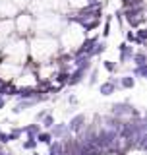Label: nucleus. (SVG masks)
<instances>
[{"instance_id": "7", "label": "nucleus", "mask_w": 147, "mask_h": 155, "mask_svg": "<svg viewBox=\"0 0 147 155\" xmlns=\"http://www.w3.org/2000/svg\"><path fill=\"white\" fill-rule=\"evenodd\" d=\"M116 81H118V89H134L136 87V78L132 74H124L120 80H116Z\"/></svg>"}, {"instance_id": "6", "label": "nucleus", "mask_w": 147, "mask_h": 155, "mask_svg": "<svg viewBox=\"0 0 147 155\" xmlns=\"http://www.w3.org/2000/svg\"><path fill=\"white\" fill-rule=\"evenodd\" d=\"M51 136H52V140H64L66 136H70V132H68V126L64 122H60V124H54L51 130Z\"/></svg>"}, {"instance_id": "25", "label": "nucleus", "mask_w": 147, "mask_h": 155, "mask_svg": "<svg viewBox=\"0 0 147 155\" xmlns=\"http://www.w3.org/2000/svg\"><path fill=\"white\" fill-rule=\"evenodd\" d=\"M31 155H41V153H39V151H35V149H33V153Z\"/></svg>"}, {"instance_id": "23", "label": "nucleus", "mask_w": 147, "mask_h": 155, "mask_svg": "<svg viewBox=\"0 0 147 155\" xmlns=\"http://www.w3.org/2000/svg\"><path fill=\"white\" fill-rule=\"evenodd\" d=\"M8 105V97H4V95H0V110L4 109V107Z\"/></svg>"}, {"instance_id": "22", "label": "nucleus", "mask_w": 147, "mask_h": 155, "mask_svg": "<svg viewBox=\"0 0 147 155\" xmlns=\"http://www.w3.org/2000/svg\"><path fill=\"white\" fill-rule=\"evenodd\" d=\"M48 113V110H39V113L35 114V122H41V120H43V116H45Z\"/></svg>"}, {"instance_id": "10", "label": "nucleus", "mask_w": 147, "mask_h": 155, "mask_svg": "<svg viewBox=\"0 0 147 155\" xmlns=\"http://www.w3.org/2000/svg\"><path fill=\"white\" fill-rule=\"evenodd\" d=\"M132 62L136 66H141V64H147V56L143 51H134V56H132Z\"/></svg>"}, {"instance_id": "18", "label": "nucleus", "mask_w": 147, "mask_h": 155, "mask_svg": "<svg viewBox=\"0 0 147 155\" xmlns=\"http://www.w3.org/2000/svg\"><path fill=\"white\" fill-rule=\"evenodd\" d=\"M97 81H99V70L93 68V72H91V76H89V85H97Z\"/></svg>"}, {"instance_id": "21", "label": "nucleus", "mask_w": 147, "mask_h": 155, "mask_svg": "<svg viewBox=\"0 0 147 155\" xmlns=\"http://www.w3.org/2000/svg\"><path fill=\"white\" fill-rule=\"evenodd\" d=\"M0 143H10L8 142V132H4V130H0Z\"/></svg>"}, {"instance_id": "24", "label": "nucleus", "mask_w": 147, "mask_h": 155, "mask_svg": "<svg viewBox=\"0 0 147 155\" xmlns=\"http://www.w3.org/2000/svg\"><path fill=\"white\" fill-rule=\"evenodd\" d=\"M68 103H70V105H76V103H77L76 95H68Z\"/></svg>"}, {"instance_id": "13", "label": "nucleus", "mask_w": 147, "mask_h": 155, "mask_svg": "<svg viewBox=\"0 0 147 155\" xmlns=\"http://www.w3.org/2000/svg\"><path fill=\"white\" fill-rule=\"evenodd\" d=\"M37 140L35 138H33V136H27V138H25V142H23L21 143V147L23 149H27V151H33V149H37Z\"/></svg>"}, {"instance_id": "19", "label": "nucleus", "mask_w": 147, "mask_h": 155, "mask_svg": "<svg viewBox=\"0 0 147 155\" xmlns=\"http://www.w3.org/2000/svg\"><path fill=\"white\" fill-rule=\"evenodd\" d=\"M110 16L109 18H106V23H105V29H103V39H106V37H109L110 35Z\"/></svg>"}, {"instance_id": "4", "label": "nucleus", "mask_w": 147, "mask_h": 155, "mask_svg": "<svg viewBox=\"0 0 147 155\" xmlns=\"http://www.w3.org/2000/svg\"><path fill=\"white\" fill-rule=\"evenodd\" d=\"M118 52H120V62L122 64H128L132 60V56H134V47H130V43H120L118 47Z\"/></svg>"}, {"instance_id": "9", "label": "nucleus", "mask_w": 147, "mask_h": 155, "mask_svg": "<svg viewBox=\"0 0 147 155\" xmlns=\"http://www.w3.org/2000/svg\"><path fill=\"white\" fill-rule=\"evenodd\" d=\"M35 140H37V143H45V145H48L52 142V136H51V132L48 130H41L37 136H35Z\"/></svg>"}, {"instance_id": "20", "label": "nucleus", "mask_w": 147, "mask_h": 155, "mask_svg": "<svg viewBox=\"0 0 147 155\" xmlns=\"http://www.w3.org/2000/svg\"><path fill=\"white\" fill-rule=\"evenodd\" d=\"M126 43H136V33L132 31V29L126 31Z\"/></svg>"}, {"instance_id": "14", "label": "nucleus", "mask_w": 147, "mask_h": 155, "mask_svg": "<svg viewBox=\"0 0 147 155\" xmlns=\"http://www.w3.org/2000/svg\"><path fill=\"white\" fill-rule=\"evenodd\" d=\"M136 43H138V45H143V43H145V37H147V31H145V27H138V29H136Z\"/></svg>"}, {"instance_id": "17", "label": "nucleus", "mask_w": 147, "mask_h": 155, "mask_svg": "<svg viewBox=\"0 0 147 155\" xmlns=\"http://www.w3.org/2000/svg\"><path fill=\"white\" fill-rule=\"evenodd\" d=\"M23 134V130L21 128H12L8 132V142H14V140H19V136Z\"/></svg>"}, {"instance_id": "12", "label": "nucleus", "mask_w": 147, "mask_h": 155, "mask_svg": "<svg viewBox=\"0 0 147 155\" xmlns=\"http://www.w3.org/2000/svg\"><path fill=\"white\" fill-rule=\"evenodd\" d=\"M132 76L134 78H147V64H141V66H136V68H132Z\"/></svg>"}, {"instance_id": "15", "label": "nucleus", "mask_w": 147, "mask_h": 155, "mask_svg": "<svg viewBox=\"0 0 147 155\" xmlns=\"http://www.w3.org/2000/svg\"><path fill=\"white\" fill-rule=\"evenodd\" d=\"M105 51H106V41L103 39V41H97V43H95V48H93V54H91V56H99V54H103Z\"/></svg>"}, {"instance_id": "2", "label": "nucleus", "mask_w": 147, "mask_h": 155, "mask_svg": "<svg viewBox=\"0 0 147 155\" xmlns=\"http://www.w3.org/2000/svg\"><path fill=\"white\" fill-rule=\"evenodd\" d=\"M87 76V70H83V68H76L74 72H68V80H66V85L68 87H74L77 84H81L83 78Z\"/></svg>"}, {"instance_id": "11", "label": "nucleus", "mask_w": 147, "mask_h": 155, "mask_svg": "<svg viewBox=\"0 0 147 155\" xmlns=\"http://www.w3.org/2000/svg\"><path fill=\"white\" fill-rule=\"evenodd\" d=\"M39 124H41V128H45V130H51L52 126H54V116H52L51 113H47L45 116H43V120H41Z\"/></svg>"}, {"instance_id": "3", "label": "nucleus", "mask_w": 147, "mask_h": 155, "mask_svg": "<svg viewBox=\"0 0 147 155\" xmlns=\"http://www.w3.org/2000/svg\"><path fill=\"white\" fill-rule=\"evenodd\" d=\"M37 105V99H18V103L12 107V114H21L23 110Z\"/></svg>"}, {"instance_id": "8", "label": "nucleus", "mask_w": 147, "mask_h": 155, "mask_svg": "<svg viewBox=\"0 0 147 155\" xmlns=\"http://www.w3.org/2000/svg\"><path fill=\"white\" fill-rule=\"evenodd\" d=\"M21 130H23V134H25V136H33V138H35L43 128H41V124H39V122H33V124H29V126H21Z\"/></svg>"}, {"instance_id": "5", "label": "nucleus", "mask_w": 147, "mask_h": 155, "mask_svg": "<svg viewBox=\"0 0 147 155\" xmlns=\"http://www.w3.org/2000/svg\"><path fill=\"white\" fill-rule=\"evenodd\" d=\"M116 89H118V81L116 80H106V81H103V84L99 85V93L105 95V97L116 93Z\"/></svg>"}, {"instance_id": "16", "label": "nucleus", "mask_w": 147, "mask_h": 155, "mask_svg": "<svg viewBox=\"0 0 147 155\" xmlns=\"http://www.w3.org/2000/svg\"><path fill=\"white\" fill-rule=\"evenodd\" d=\"M103 68H105L109 74H114V72H118V66H116V62H112V60H103Z\"/></svg>"}, {"instance_id": "1", "label": "nucleus", "mask_w": 147, "mask_h": 155, "mask_svg": "<svg viewBox=\"0 0 147 155\" xmlns=\"http://www.w3.org/2000/svg\"><path fill=\"white\" fill-rule=\"evenodd\" d=\"M68 126V132L70 134H80L83 128L87 126V118H85V114H74L72 118H70V122L66 124Z\"/></svg>"}]
</instances>
